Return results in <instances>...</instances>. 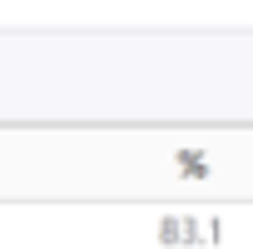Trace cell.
Masks as SVG:
<instances>
[{
  "label": "cell",
  "instance_id": "1",
  "mask_svg": "<svg viewBox=\"0 0 253 249\" xmlns=\"http://www.w3.org/2000/svg\"><path fill=\"white\" fill-rule=\"evenodd\" d=\"M218 185L199 130H0V204H179Z\"/></svg>",
  "mask_w": 253,
  "mask_h": 249
}]
</instances>
